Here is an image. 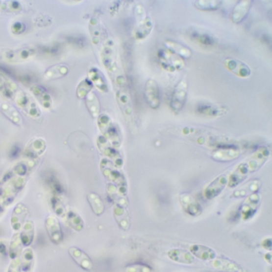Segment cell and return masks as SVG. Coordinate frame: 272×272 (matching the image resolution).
<instances>
[{
	"mask_svg": "<svg viewBox=\"0 0 272 272\" xmlns=\"http://www.w3.org/2000/svg\"><path fill=\"white\" fill-rule=\"evenodd\" d=\"M158 60L161 67L169 72L181 70L184 67V59L167 49H160Z\"/></svg>",
	"mask_w": 272,
	"mask_h": 272,
	"instance_id": "cell-1",
	"label": "cell"
},
{
	"mask_svg": "<svg viewBox=\"0 0 272 272\" xmlns=\"http://www.w3.org/2000/svg\"><path fill=\"white\" fill-rule=\"evenodd\" d=\"M187 96L188 83L185 80H181L174 89L170 100V108L174 113L177 114L184 109V104L186 103Z\"/></svg>",
	"mask_w": 272,
	"mask_h": 272,
	"instance_id": "cell-2",
	"label": "cell"
},
{
	"mask_svg": "<svg viewBox=\"0 0 272 272\" xmlns=\"http://www.w3.org/2000/svg\"><path fill=\"white\" fill-rule=\"evenodd\" d=\"M229 173H224L213 179L209 184L206 185L203 190V195L207 200H212L218 197L227 187L228 184Z\"/></svg>",
	"mask_w": 272,
	"mask_h": 272,
	"instance_id": "cell-3",
	"label": "cell"
},
{
	"mask_svg": "<svg viewBox=\"0 0 272 272\" xmlns=\"http://www.w3.org/2000/svg\"><path fill=\"white\" fill-rule=\"evenodd\" d=\"M271 151L268 147H260L255 153L253 154L248 159L245 161L247 167L248 169L250 175L255 173L264 166L270 157Z\"/></svg>",
	"mask_w": 272,
	"mask_h": 272,
	"instance_id": "cell-4",
	"label": "cell"
},
{
	"mask_svg": "<svg viewBox=\"0 0 272 272\" xmlns=\"http://www.w3.org/2000/svg\"><path fill=\"white\" fill-rule=\"evenodd\" d=\"M144 97L151 109H158L161 104L160 90L158 85L154 80L148 79V81H146L144 90Z\"/></svg>",
	"mask_w": 272,
	"mask_h": 272,
	"instance_id": "cell-5",
	"label": "cell"
},
{
	"mask_svg": "<svg viewBox=\"0 0 272 272\" xmlns=\"http://www.w3.org/2000/svg\"><path fill=\"white\" fill-rule=\"evenodd\" d=\"M260 202L261 198L257 193L247 197L246 200L240 208V214L241 218L245 221L251 219L259 209Z\"/></svg>",
	"mask_w": 272,
	"mask_h": 272,
	"instance_id": "cell-6",
	"label": "cell"
},
{
	"mask_svg": "<svg viewBox=\"0 0 272 272\" xmlns=\"http://www.w3.org/2000/svg\"><path fill=\"white\" fill-rule=\"evenodd\" d=\"M240 156V149L231 145H226L223 147H218L212 154V158L213 159L217 162H231L238 159Z\"/></svg>",
	"mask_w": 272,
	"mask_h": 272,
	"instance_id": "cell-7",
	"label": "cell"
},
{
	"mask_svg": "<svg viewBox=\"0 0 272 272\" xmlns=\"http://www.w3.org/2000/svg\"><path fill=\"white\" fill-rule=\"evenodd\" d=\"M46 228L52 242L54 243L55 245H58L62 242L63 240V234H62L60 224L58 219L53 215H49L47 217Z\"/></svg>",
	"mask_w": 272,
	"mask_h": 272,
	"instance_id": "cell-8",
	"label": "cell"
},
{
	"mask_svg": "<svg viewBox=\"0 0 272 272\" xmlns=\"http://www.w3.org/2000/svg\"><path fill=\"white\" fill-rule=\"evenodd\" d=\"M223 64L227 70L236 75L237 77L247 78L251 75V68H249L248 66H247L245 63L240 62L239 60L231 58H226L223 62Z\"/></svg>",
	"mask_w": 272,
	"mask_h": 272,
	"instance_id": "cell-9",
	"label": "cell"
},
{
	"mask_svg": "<svg viewBox=\"0 0 272 272\" xmlns=\"http://www.w3.org/2000/svg\"><path fill=\"white\" fill-rule=\"evenodd\" d=\"M180 202L183 209L193 217H198L201 214L202 207L198 201L189 194H182L180 196Z\"/></svg>",
	"mask_w": 272,
	"mask_h": 272,
	"instance_id": "cell-10",
	"label": "cell"
},
{
	"mask_svg": "<svg viewBox=\"0 0 272 272\" xmlns=\"http://www.w3.org/2000/svg\"><path fill=\"white\" fill-rule=\"evenodd\" d=\"M189 251L194 257L204 261H212L217 258V252L210 247L199 244H194L189 247Z\"/></svg>",
	"mask_w": 272,
	"mask_h": 272,
	"instance_id": "cell-11",
	"label": "cell"
},
{
	"mask_svg": "<svg viewBox=\"0 0 272 272\" xmlns=\"http://www.w3.org/2000/svg\"><path fill=\"white\" fill-rule=\"evenodd\" d=\"M261 187V181L259 179H254L245 183L240 187L236 188L232 193L231 197L234 198H247L251 194H255Z\"/></svg>",
	"mask_w": 272,
	"mask_h": 272,
	"instance_id": "cell-12",
	"label": "cell"
},
{
	"mask_svg": "<svg viewBox=\"0 0 272 272\" xmlns=\"http://www.w3.org/2000/svg\"><path fill=\"white\" fill-rule=\"evenodd\" d=\"M168 257L177 264L191 265L195 263V257L190 251L181 249H172L167 253Z\"/></svg>",
	"mask_w": 272,
	"mask_h": 272,
	"instance_id": "cell-13",
	"label": "cell"
},
{
	"mask_svg": "<svg viewBox=\"0 0 272 272\" xmlns=\"http://www.w3.org/2000/svg\"><path fill=\"white\" fill-rule=\"evenodd\" d=\"M212 262V266L216 270L223 272H242L243 268L236 262L227 258H216Z\"/></svg>",
	"mask_w": 272,
	"mask_h": 272,
	"instance_id": "cell-14",
	"label": "cell"
},
{
	"mask_svg": "<svg viewBox=\"0 0 272 272\" xmlns=\"http://www.w3.org/2000/svg\"><path fill=\"white\" fill-rule=\"evenodd\" d=\"M251 3H252V1H250V0L239 1L231 11V21L233 22L234 23L238 24L245 20L250 11Z\"/></svg>",
	"mask_w": 272,
	"mask_h": 272,
	"instance_id": "cell-15",
	"label": "cell"
},
{
	"mask_svg": "<svg viewBox=\"0 0 272 272\" xmlns=\"http://www.w3.org/2000/svg\"><path fill=\"white\" fill-rule=\"evenodd\" d=\"M197 113L204 116L216 117L224 115L227 113L226 107L213 104H199L197 107Z\"/></svg>",
	"mask_w": 272,
	"mask_h": 272,
	"instance_id": "cell-16",
	"label": "cell"
},
{
	"mask_svg": "<svg viewBox=\"0 0 272 272\" xmlns=\"http://www.w3.org/2000/svg\"><path fill=\"white\" fill-rule=\"evenodd\" d=\"M27 208L24 204H19L15 206L11 217V226L15 231H20L26 222Z\"/></svg>",
	"mask_w": 272,
	"mask_h": 272,
	"instance_id": "cell-17",
	"label": "cell"
},
{
	"mask_svg": "<svg viewBox=\"0 0 272 272\" xmlns=\"http://www.w3.org/2000/svg\"><path fill=\"white\" fill-rule=\"evenodd\" d=\"M69 252H70L71 257L74 259V261L80 267H82L83 269L86 271H90L92 269L93 264L91 259L81 249H77L75 247H72V248L69 249Z\"/></svg>",
	"mask_w": 272,
	"mask_h": 272,
	"instance_id": "cell-18",
	"label": "cell"
},
{
	"mask_svg": "<svg viewBox=\"0 0 272 272\" xmlns=\"http://www.w3.org/2000/svg\"><path fill=\"white\" fill-rule=\"evenodd\" d=\"M165 46L166 49L175 53L178 57H180L182 59H188L190 58L192 56L191 49L188 47L184 46L182 44L175 42L173 40H167L165 42Z\"/></svg>",
	"mask_w": 272,
	"mask_h": 272,
	"instance_id": "cell-19",
	"label": "cell"
},
{
	"mask_svg": "<svg viewBox=\"0 0 272 272\" xmlns=\"http://www.w3.org/2000/svg\"><path fill=\"white\" fill-rule=\"evenodd\" d=\"M124 207L125 206L118 204L115 205L114 208V214L118 226H120L123 229L128 230L130 226V221H129V213Z\"/></svg>",
	"mask_w": 272,
	"mask_h": 272,
	"instance_id": "cell-20",
	"label": "cell"
},
{
	"mask_svg": "<svg viewBox=\"0 0 272 272\" xmlns=\"http://www.w3.org/2000/svg\"><path fill=\"white\" fill-rule=\"evenodd\" d=\"M152 29V21L151 18L143 17L137 23L135 30V37L137 39H146L151 32Z\"/></svg>",
	"mask_w": 272,
	"mask_h": 272,
	"instance_id": "cell-21",
	"label": "cell"
},
{
	"mask_svg": "<svg viewBox=\"0 0 272 272\" xmlns=\"http://www.w3.org/2000/svg\"><path fill=\"white\" fill-rule=\"evenodd\" d=\"M34 223L30 220L26 221L22 227V231L20 233L23 245H30L34 239Z\"/></svg>",
	"mask_w": 272,
	"mask_h": 272,
	"instance_id": "cell-22",
	"label": "cell"
},
{
	"mask_svg": "<svg viewBox=\"0 0 272 272\" xmlns=\"http://www.w3.org/2000/svg\"><path fill=\"white\" fill-rule=\"evenodd\" d=\"M65 219L67 221V224L70 227H72L73 229L75 231H77V232H80L82 231L84 228V224L83 220H82V217H80L79 214H77L76 212H74V211L70 210L68 211L65 217Z\"/></svg>",
	"mask_w": 272,
	"mask_h": 272,
	"instance_id": "cell-23",
	"label": "cell"
},
{
	"mask_svg": "<svg viewBox=\"0 0 272 272\" xmlns=\"http://www.w3.org/2000/svg\"><path fill=\"white\" fill-rule=\"evenodd\" d=\"M194 4L199 11H213L221 7L222 2L219 0H198L194 2Z\"/></svg>",
	"mask_w": 272,
	"mask_h": 272,
	"instance_id": "cell-24",
	"label": "cell"
},
{
	"mask_svg": "<svg viewBox=\"0 0 272 272\" xmlns=\"http://www.w3.org/2000/svg\"><path fill=\"white\" fill-rule=\"evenodd\" d=\"M90 207L92 208L93 212L96 215H101L105 211V205L103 203L101 198L95 193H90L87 196Z\"/></svg>",
	"mask_w": 272,
	"mask_h": 272,
	"instance_id": "cell-25",
	"label": "cell"
},
{
	"mask_svg": "<svg viewBox=\"0 0 272 272\" xmlns=\"http://www.w3.org/2000/svg\"><path fill=\"white\" fill-rule=\"evenodd\" d=\"M190 37L192 40L194 41L195 43H198L199 45L211 46L215 44V40L212 39V37L205 33L199 32V31L195 30L191 33Z\"/></svg>",
	"mask_w": 272,
	"mask_h": 272,
	"instance_id": "cell-26",
	"label": "cell"
},
{
	"mask_svg": "<svg viewBox=\"0 0 272 272\" xmlns=\"http://www.w3.org/2000/svg\"><path fill=\"white\" fill-rule=\"evenodd\" d=\"M51 205L53 210L57 216L61 218H65L67 215V210L63 202L61 201L60 198L58 196L54 195L51 198Z\"/></svg>",
	"mask_w": 272,
	"mask_h": 272,
	"instance_id": "cell-27",
	"label": "cell"
},
{
	"mask_svg": "<svg viewBox=\"0 0 272 272\" xmlns=\"http://www.w3.org/2000/svg\"><path fill=\"white\" fill-rule=\"evenodd\" d=\"M22 245L23 243L20 238V233L16 232L12 237L11 245H10V255L11 257L15 258L19 255V253L21 251Z\"/></svg>",
	"mask_w": 272,
	"mask_h": 272,
	"instance_id": "cell-28",
	"label": "cell"
},
{
	"mask_svg": "<svg viewBox=\"0 0 272 272\" xmlns=\"http://www.w3.org/2000/svg\"><path fill=\"white\" fill-rule=\"evenodd\" d=\"M124 272H153V270L147 264H133L126 266Z\"/></svg>",
	"mask_w": 272,
	"mask_h": 272,
	"instance_id": "cell-29",
	"label": "cell"
},
{
	"mask_svg": "<svg viewBox=\"0 0 272 272\" xmlns=\"http://www.w3.org/2000/svg\"><path fill=\"white\" fill-rule=\"evenodd\" d=\"M33 252L30 249H26L24 252V261L22 263L24 268H30L32 264Z\"/></svg>",
	"mask_w": 272,
	"mask_h": 272,
	"instance_id": "cell-30",
	"label": "cell"
},
{
	"mask_svg": "<svg viewBox=\"0 0 272 272\" xmlns=\"http://www.w3.org/2000/svg\"><path fill=\"white\" fill-rule=\"evenodd\" d=\"M262 246H263V248L265 249L266 250H268L269 251H272V238L269 237V238L264 239V241L262 242Z\"/></svg>",
	"mask_w": 272,
	"mask_h": 272,
	"instance_id": "cell-31",
	"label": "cell"
},
{
	"mask_svg": "<svg viewBox=\"0 0 272 272\" xmlns=\"http://www.w3.org/2000/svg\"><path fill=\"white\" fill-rule=\"evenodd\" d=\"M16 54H17V53H16ZM14 57H15V56L10 55V54H7V55H5V58H8V59L10 60V61H13ZM17 57H21V58H25V57H26V56L20 55V54H18Z\"/></svg>",
	"mask_w": 272,
	"mask_h": 272,
	"instance_id": "cell-32",
	"label": "cell"
},
{
	"mask_svg": "<svg viewBox=\"0 0 272 272\" xmlns=\"http://www.w3.org/2000/svg\"><path fill=\"white\" fill-rule=\"evenodd\" d=\"M265 259H267V260H268V263H269V264H272V254H271V251H269V252L266 254Z\"/></svg>",
	"mask_w": 272,
	"mask_h": 272,
	"instance_id": "cell-33",
	"label": "cell"
}]
</instances>
